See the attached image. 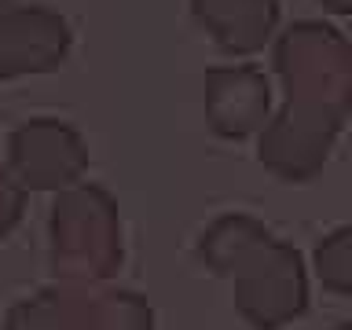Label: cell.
Segmentation results:
<instances>
[{
    "instance_id": "obj_2",
    "label": "cell",
    "mask_w": 352,
    "mask_h": 330,
    "mask_svg": "<svg viewBox=\"0 0 352 330\" xmlns=\"http://www.w3.org/2000/svg\"><path fill=\"white\" fill-rule=\"evenodd\" d=\"M198 15L209 19L231 48H253L268 37L275 0H198Z\"/></svg>"
},
{
    "instance_id": "obj_1",
    "label": "cell",
    "mask_w": 352,
    "mask_h": 330,
    "mask_svg": "<svg viewBox=\"0 0 352 330\" xmlns=\"http://www.w3.org/2000/svg\"><path fill=\"white\" fill-rule=\"evenodd\" d=\"M63 55V22L52 15L0 19V74L41 70Z\"/></svg>"
},
{
    "instance_id": "obj_3",
    "label": "cell",
    "mask_w": 352,
    "mask_h": 330,
    "mask_svg": "<svg viewBox=\"0 0 352 330\" xmlns=\"http://www.w3.org/2000/svg\"><path fill=\"white\" fill-rule=\"evenodd\" d=\"M330 4H334L338 11H345V8H349V0H330Z\"/></svg>"
}]
</instances>
